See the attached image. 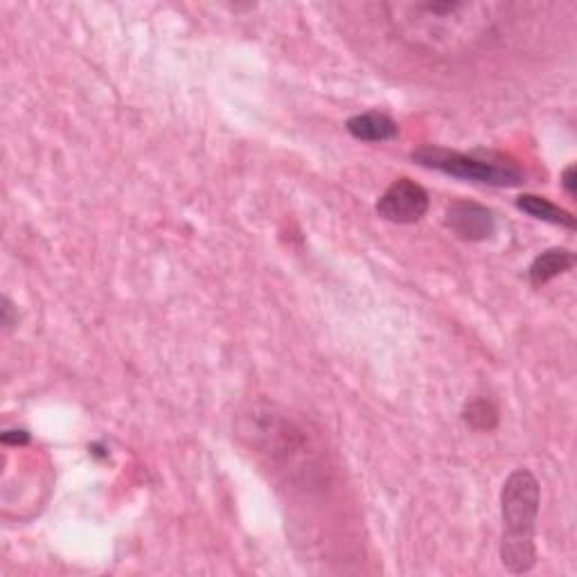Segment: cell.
<instances>
[{
    "mask_svg": "<svg viewBox=\"0 0 577 577\" xmlns=\"http://www.w3.org/2000/svg\"><path fill=\"white\" fill-rule=\"evenodd\" d=\"M541 492L530 469H517L508 476L501 490V562L510 573H528L537 564L535 523Z\"/></svg>",
    "mask_w": 577,
    "mask_h": 577,
    "instance_id": "1",
    "label": "cell"
},
{
    "mask_svg": "<svg viewBox=\"0 0 577 577\" xmlns=\"http://www.w3.org/2000/svg\"><path fill=\"white\" fill-rule=\"evenodd\" d=\"M413 163L436 170L460 181H472L490 188H519L526 183V172L501 154H463L456 149L424 145L411 154Z\"/></svg>",
    "mask_w": 577,
    "mask_h": 577,
    "instance_id": "2",
    "label": "cell"
},
{
    "mask_svg": "<svg viewBox=\"0 0 577 577\" xmlns=\"http://www.w3.org/2000/svg\"><path fill=\"white\" fill-rule=\"evenodd\" d=\"M377 215L390 224L408 226L429 212V192L411 179H397L377 201Z\"/></svg>",
    "mask_w": 577,
    "mask_h": 577,
    "instance_id": "3",
    "label": "cell"
},
{
    "mask_svg": "<svg viewBox=\"0 0 577 577\" xmlns=\"http://www.w3.org/2000/svg\"><path fill=\"white\" fill-rule=\"evenodd\" d=\"M445 226L465 242H485L496 233V217L487 206L463 199L447 208Z\"/></svg>",
    "mask_w": 577,
    "mask_h": 577,
    "instance_id": "4",
    "label": "cell"
},
{
    "mask_svg": "<svg viewBox=\"0 0 577 577\" xmlns=\"http://www.w3.org/2000/svg\"><path fill=\"white\" fill-rule=\"evenodd\" d=\"M345 129L352 138L361 142H386L399 136V124L386 113H359L345 122Z\"/></svg>",
    "mask_w": 577,
    "mask_h": 577,
    "instance_id": "5",
    "label": "cell"
},
{
    "mask_svg": "<svg viewBox=\"0 0 577 577\" xmlns=\"http://www.w3.org/2000/svg\"><path fill=\"white\" fill-rule=\"evenodd\" d=\"M575 266V253L568 248H548L532 260L528 269V280L532 287H544L557 275L571 271Z\"/></svg>",
    "mask_w": 577,
    "mask_h": 577,
    "instance_id": "6",
    "label": "cell"
},
{
    "mask_svg": "<svg viewBox=\"0 0 577 577\" xmlns=\"http://www.w3.org/2000/svg\"><path fill=\"white\" fill-rule=\"evenodd\" d=\"M517 208L521 212H526L528 217L537 219V221H546V224L553 226H562L568 230H575V217L571 212L555 206L553 201H548L544 197H537V194H521L517 199Z\"/></svg>",
    "mask_w": 577,
    "mask_h": 577,
    "instance_id": "7",
    "label": "cell"
},
{
    "mask_svg": "<svg viewBox=\"0 0 577 577\" xmlns=\"http://www.w3.org/2000/svg\"><path fill=\"white\" fill-rule=\"evenodd\" d=\"M463 420L476 431H492L499 424V411L490 399H474L463 411Z\"/></svg>",
    "mask_w": 577,
    "mask_h": 577,
    "instance_id": "8",
    "label": "cell"
},
{
    "mask_svg": "<svg viewBox=\"0 0 577 577\" xmlns=\"http://www.w3.org/2000/svg\"><path fill=\"white\" fill-rule=\"evenodd\" d=\"M3 445L7 447H19V445H28L30 442V433L25 429H12V431H5L3 433Z\"/></svg>",
    "mask_w": 577,
    "mask_h": 577,
    "instance_id": "9",
    "label": "cell"
},
{
    "mask_svg": "<svg viewBox=\"0 0 577 577\" xmlns=\"http://www.w3.org/2000/svg\"><path fill=\"white\" fill-rule=\"evenodd\" d=\"M3 325H5V330H12V327L19 325V312H16V307L10 298H3Z\"/></svg>",
    "mask_w": 577,
    "mask_h": 577,
    "instance_id": "10",
    "label": "cell"
},
{
    "mask_svg": "<svg viewBox=\"0 0 577 577\" xmlns=\"http://www.w3.org/2000/svg\"><path fill=\"white\" fill-rule=\"evenodd\" d=\"M559 181H562V188H564V192L568 194V197H575V192H577L575 190V183H577L575 181V165H568L566 170L562 172V179H559Z\"/></svg>",
    "mask_w": 577,
    "mask_h": 577,
    "instance_id": "11",
    "label": "cell"
}]
</instances>
